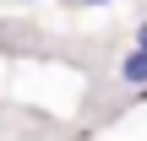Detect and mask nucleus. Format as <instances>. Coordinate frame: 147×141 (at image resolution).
Masks as SVG:
<instances>
[{"mask_svg":"<svg viewBox=\"0 0 147 141\" xmlns=\"http://www.w3.org/2000/svg\"><path fill=\"white\" fill-rule=\"evenodd\" d=\"M136 49L147 54V22H136Z\"/></svg>","mask_w":147,"mask_h":141,"instance_id":"2","label":"nucleus"},{"mask_svg":"<svg viewBox=\"0 0 147 141\" xmlns=\"http://www.w3.org/2000/svg\"><path fill=\"white\" fill-rule=\"evenodd\" d=\"M82 5H109V0H82Z\"/></svg>","mask_w":147,"mask_h":141,"instance_id":"3","label":"nucleus"},{"mask_svg":"<svg viewBox=\"0 0 147 141\" xmlns=\"http://www.w3.org/2000/svg\"><path fill=\"white\" fill-rule=\"evenodd\" d=\"M120 82H125V87H147V54L142 49H131V54L120 60Z\"/></svg>","mask_w":147,"mask_h":141,"instance_id":"1","label":"nucleus"}]
</instances>
